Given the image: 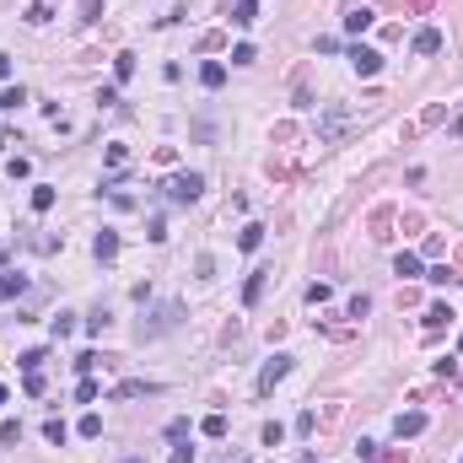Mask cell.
Returning a JSON list of instances; mask_svg holds the SVG:
<instances>
[{"mask_svg":"<svg viewBox=\"0 0 463 463\" xmlns=\"http://www.w3.org/2000/svg\"><path fill=\"white\" fill-rule=\"evenodd\" d=\"M345 130H350V108H345V102H329V108L318 113V141L323 146H340Z\"/></svg>","mask_w":463,"mask_h":463,"instance_id":"obj_1","label":"cell"},{"mask_svg":"<svg viewBox=\"0 0 463 463\" xmlns=\"http://www.w3.org/2000/svg\"><path fill=\"white\" fill-rule=\"evenodd\" d=\"M200 189H205L200 173H173V178H167V200H173V205H194V200H200Z\"/></svg>","mask_w":463,"mask_h":463,"instance_id":"obj_2","label":"cell"},{"mask_svg":"<svg viewBox=\"0 0 463 463\" xmlns=\"http://www.w3.org/2000/svg\"><path fill=\"white\" fill-rule=\"evenodd\" d=\"M178 318H183V307H178V302L157 307V313H151V323L141 318V340H157V334H167V329H178Z\"/></svg>","mask_w":463,"mask_h":463,"instance_id":"obj_3","label":"cell"},{"mask_svg":"<svg viewBox=\"0 0 463 463\" xmlns=\"http://www.w3.org/2000/svg\"><path fill=\"white\" fill-rule=\"evenodd\" d=\"M350 65H356V76H377V70H383V54L366 49V43H356V49H350Z\"/></svg>","mask_w":463,"mask_h":463,"instance_id":"obj_4","label":"cell"},{"mask_svg":"<svg viewBox=\"0 0 463 463\" xmlns=\"http://www.w3.org/2000/svg\"><path fill=\"white\" fill-rule=\"evenodd\" d=\"M421 431H425V415H421V409H404V415H393V437H399V442L421 437Z\"/></svg>","mask_w":463,"mask_h":463,"instance_id":"obj_5","label":"cell"},{"mask_svg":"<svg viewBox=\"0 0 463 463\" xmlns=\"http://www.w3.org/2000/svg\"><path fill=\"white\" fill-rule=\"evenodd\" d=\"M285 372H291V356H275V361H264V372H259V393H275V383H281Z\"/></svg>","mask_w":463,"mask_h":463,"instance_id":"obj_6","label":"cell"},{"mask_svg":"<svg viewBox=\"0 0 463 463\" xmlns=\"http://www.w3.org/2000/svg\"><path fill=\"white\" fill-rule=\"evenodd\" d=\"M425 334H442V329H447V323H453V307H447V302H431V307H425Z\"/></svg>","mask_w":463,"mask_h":463,"instance_id":"obj_7","label":"cell"},{"mask_svg":"<svg viewBox=\"0 0 463 463\" xmlns=\"http://www.w3.org/2000/svg\"><path fill=\"white\" fill-rule=\"evenodd\" d=\"M200 81H205V92H221V86H226V65L221 60H205L200 65Z\"/></svg>","mask_w":463,"mask_h":463,"instance_id":"obj_8","label":"cell"},{"mask_svg":"<svg viewBox=\"0 0 463 463\" xmlns=\"http://www.w3.org/2000/svg\"><path fill=\"white\" fill-rule=\"evenodd\" d=\"M22 22H27V27H43V22H54V0H33V6L22 11Z\"/></svg>","mask_w":463,"mask_h":463,"instance_id":"obj_9","label":"cell"},{"mask_svg":"<svg viewBox=\"0 0 463 463\" xmlns=\"http://www.w3.org/2000/svg\"><path fill=\"white\" fill-rule=\"evenodd\" d=\"M264 281H269V269H253V275H248V285H242V302H248V307L264 297Z\"/></svg>","mask_w":463,"mask_h":463,"instance_id":"obj_10","label":"cell"},{"mask_svg":"<svg viewBox=\"0 0 463 463\" xmlns=\"http://www.w3.org/2000/svg\"><path fill=\"white\" fill-rule=\"evenodd\" d=\"M0 297H11V302L27 297V275H17V269H11V275H0Z\"/></svg>","mask_w":463,"mask_h":463,"instance_id":"obj_11","label":"cell"},{"mask_svg":"<svg viewBox=\"0 0 463 463\" xmlns=\"http://www.w3.org/2000/svg\"><path fill=\"white\" fill-rule=\"evenodd\" d=\"M437 49H442V33L437 27H421L415 33V54H437Z\"/></svg>","mask_w":463,"mask_h":463,"instance_id":"obj_12","label":"cell"},{"mask_svg":"<svg viewBox=\"0 0 463 463\" xmlns=\"http://www.w3.org/2000/svg\"><path fill=\"white\" fill-rule=\"evenodd\" d=\"M232 22H237V27H253V22H259V0H237V6H232Z\"/></svg>","mask_w":463,"mask_h":463,"instance_id":"obj_13","label":"cell"},{"mask_svg":"<svg viewBox=\"0 0 463 463\" xmlns=\"http://www.w3.org/2000/svg\"><path fill=\"white\" fill-rule=\"evenodd\" d=\"M259 242H264V226H259V221H248V226L237 232V248H242V253H253Z\"/></svg>","mask_w":463,"mask_h":463,"instance_id":"obj_14","label":"cell"},{"mask_svg":"<svg viewBox=\"0 0 463 463\" xmlns=\"http://www.w3.org/2000/svg\"><path fill=\"white\" fill-rule=\"evenodd\" d=\"M442 119H447V108H442V102H431V108H425L421 119H415V135H421V130H437Z\"/></svg>","mask_w":463,"mask_h":463,"instance_id":"obj_15","label":"cell"},{"mask_svg":"<svg viewBox=\"0 0 463 463\" xmlns=\"http://www.w3.org/2000/svg\"><path fill=\"white\" fill-rule=\"evenodd\" d=\"M92 253H97V259L108 264L113 253H119V237H113V232H97V242H92Z\"/></svg>","mask_w":463,"mask_h":463,"instance_id":"obj_16","label":"cell"},{"mask_svg":"<svg viewBox=\"0 0 463 463\" xmlns=\"http://www.w3.org/2000/svg\"><path fill=\"white\" fill-rule=\"evenodd\" d=\"M393 275H399V281L421 275V253H399V259H393Z\"/></svg>","mask_w":463,"mask_h":463,"instance_id":"obj_17","label":"cell"},{"mask_svg":"<svg viewBox=\"0 0 463 463\" xmlns=\"http://www.w3.org/2000/svg\"><path fill=\"white\" fill-rule=\"evenodd\" d=\"M372 22H377V11H350V17H345V33H366V27H372Z\"/></svg>","mask_w":463,"mask_h":463,"instance_id":"obj_18","label":"cell"},{"mask_svg":"<svg viewBox=\"0 0 463 463\" xmlns=\"http://www.w3.org/2000/svg\"><path fill=\"white\" fill-rule=\"evenodd\" d=\"M388 226H393V210H388V205H383V210H372V237H377V242H383V237H393Z\"/></svg>","mask_w":463,"mask_h":463,"instance_id":"obj_19","label":"cell"},{"mask_svg":"<svg viewBox=\"0 0 463 463\" xmlns=\"http://www.w3.org/2000/svg\"><path fill=\"white\" fill-rule=\"evenodd\" d=\"M113 393H119V399H141V393H157V383H141V377H130V383H119Z\"/></svg>","mask_w":463,"mask_h":463,"instance_id":"obj_20","label":"cell"},{"mask_svg":"<svg viewBox=\"0 0 463 463\" xmlns=\"http://www.w3.org/2000/svg\"><path fill=\"white\" fill-rule=\"evenodd\" d=\"M200 431L210 437V442H221V437H226V415H205V421H200Z\"/></svg>","mask_w":463,"mask_h":463,"instance_id":"obj_21","label":"cell"},{"mask_svg":"<svg viewBox=\"0 0 463 463\" xmlns=\"http://www.w3.org/2000/svg\"><path fill=\"white\" fill-rule=\"evenodd\" d=\"M33 210H54V189H49V183H38V189H33Z\"/></svg>","mask_w":463,"mask_h":463,"instance_id":"obj_22","label":"cell"},{"mask_svg":"<svg viewBox=\"0 0 463 463\" xmlns=\"http://www.w3.org/2000/svg\"><path fill=\"white\" fill-rule=\"evenodd\" d=\"M259 437H264V447H281V442H285V425H281V421H264Z\"/></svg>","mask_w":463,"mask_h":463,"instance_id":"obj_23","label":"cell"},{"mask_svg":"<svg viewBox=\"0 0 463 463\" xmlns=\"http://www.w3.org/2000/svg\"><path fill=\"white\" fill-rule=\"evenodd\" d=\"M329 297H334V285H323V281H313V285H307V302H313V307H323Z\"/></svg>","mask_w":463,"mask_h":463,"instance_id":"obj_24","label":"cell"},{"mask_svg":"<svg viewBox=\"0 0 463 463\" xmlns=\"http://www.w3.org/2000/svg\"><path fill=\"white\" fill-rule=\"evenodd\" d=\"M113 76H119V81L135 76V54H113Z\"/></svg>","mask_w":463,"mask_h":463,"instance_id":"obj_25","label":"cell"},{"mask_svg":"<svg viewBox=\"0 0 463 463\" xmlns=\"http://www.w3.org/2000/svg\"><path fill=\"white\" fill-rule=\"evenodd\" d=\"M43 437H49L54 447H65V437H70V431H65V421H43Z\"/></svg>","mask_w":463,"mask_h":463,"instance_id":"obj_26","label":"cell"},{"mask_svg":"<svg viewBox=\"0 0 463 463\" xmlns=\"http://www.w3.org/2000/svg\"><path fill=\"white\" fill-rule=\"evenodd\" d=\"M0 442L17 447V442H22V425H17V421H6V425H0Z\"/></svg>","mask_w":463,"mask_h":463,"instance_id":"obj_27","label":"cell"},{"mask_svg":"<svg viewBox=\"0 0 463 463\" xmlns=\"http://www.w3.org/2000/svg\"><path fill=\"white\" fill-rule=\"evenodd\" d=\"M259 60V54H253V43H237V49H232V65H253Z\"/></svg>","mask_w":463,"mask_h":463,"instance_id":"obj_28","label":"cell"},{"mask_svg":"<svg viewBox=\"0 0 463 463\" xmlns=\"http://www.w3.org/2000/svg\"><path fill=\"white\" fill-rule=\"evenodd\" d=\"M81 437H102V415H81Z\"/></svg>","mask_w":463,"mask_h":463,"instance_id":"obj_29","label":"cell"},{"mask_svg":"<svg viewBox=\"0 0 463 463\" xmlns=\"http://www.w3.org/2000/svg\"><path fill=\"white\" fill-rule=\"evenodd\" d=\"M22 102H27V92H22V86H6V97H0V108H22Z\"/></svg>","mask_w":463,"mask_h":463,"instance_id":"obj_30","label":"cell"},{"mask_svg":"<svg viewBox=\"0 0 463 463\" xmlns=\"http://www.w3.org/2000/svg\"><path fill=\"white\" fill-rule=\"evenodd\" d=\"M108 323H113L108 313H92V318H86V334H108Z\"/></svg>","mask_w":463,"mask_h":463,"instance_id":"obj_31","label":"cell"},{"mask_svg":"<svg viewBox=\"0 0 463 463\" xmlns=\"http://www.w3.org/2000/svg\"><path fill=\"white\" fill-rule=\"evenodd\" d=\"M43 361H49V356H43V350H22V366H27V372H38Z\"/></svg>","mask_w":463,"mask_h":463,"instance_id":"obj_32","label":"cell"},{"mask_svg":"<svg viewBox=\"0 0 463 463\" xmlns=\"http://www.w3.org/2000/svg\"><path fill=\"white\" fill-rule=\"evenodd\" d=\"M76 399H81V404H92V399H97V383H92V377H81V388H76Z\"/></svg>","mask_w":463,"mask_h":463,"instance_id":"obj_33","label":"cell"},{"mask_svg":"<svg viewBox=\"0 0 463 463\" xmlns=\"http://www.w3.org/2000/svg\"><path fill=\"white\" fill-rule=\"evenodd\" d=\"M70 329H76V318H70V313H60V318H54V340H65Z\"/></svg>","mask_w":463,"mask_h":463,"instance_id":"obj_34","label":"cell"},{"mask_svg":"<svg viewBox=\"0 0 463 463\" xmlns=\"http://www.w3.org/2000/svg\"><path fill=\"white\" fill-rule=\"evenodd\" d=\"M313 425H318V415H313V409H302V415H297V431H302V437H313Z\"/></svg>","mask_w":463,"mask_h":463,"instance_id":"obj_35","label":"cell"},{"mask_svg":"<svg viewBox=\"0 0 463 463\" xmlns=\"http://www.w3.org/2000/svg\"><path fill=\"white\" fill-rule=\"evenodd\" d=\"M146 237H151V242H162V237H167V221H162V216H151V226H146Z\"/></svg>","mask_w":463,"mask_h":463,"instance_id":"obj_36","label":"cell"},{"mask_svg":"<svg viewBox=\"0 0 463 463\" xmlns=\"http://www.w3.org/2000/svg\"><path fill=\"white\" fill-rule=\"evenodd\" d=\"M356 458H361V463H377L383 453H377V442H361V447H356Z\"/></svg>","mask_w":463,"mask_h":463,"instance_id":"obj_37","label":"cell"},{"mask_svg":"<svg viewBox=\"0 0 463 463\" xmlns=\"http://www.w3.org/2000/svg\"><path fill=\"white\" fill-rule=\"evenodd\" d=\"M167 463H194V447H173V458Z\"/></svg>","mask_w":463,"mask_h":463,"instance_id":"obj_38","label":"cell"},{"mask_svg":"<svg viewBox=\"0 0 463 463\" xmlns=\"http://www.w3.org/2000/svg\"><path fill=\"white\" fill-rule=\"evenodd\" d=\"M81 11H86V22H97V11H102V0H81Z\"/></svg>","mask_w":463,"mask_h":463,"instance_id":"obj_39","label":"cell"},{"mask_svg":"<svg viewBox=\"0 0 463 463\" xmlns=\"http://www.w3.org/2000/svg\"><path fill=\"white\" fill-rule=\"evenodd\" d=\"M11 76V54H0V81Z\"/></svg>","mask_w":463,"mask_h":463,"instance_id":"obj_40","label":"cell"},{"mask_svg":"<svg viewBox=\"0 0 463 463\" xmlns=\"http://www.w3.org/2000/svg\"><path fill=\"white\" fill-rule=\"evenodd\" d=\"M0 409H6V383H0Z\"/></svg>","mask_w":463,"mask_h":463,"instance_id":"obj_41","label":"cell"},{"mask_svg":"<svg viewBox=\"0 0 463 463\" xmlns=\"http://www.w3.org/2000/svg\"><path fill=\"white\" fill-rule=\"evenodd\" d=\"M232 463H248V453H237V458H232Z\"/></svg>","mask_w":463,"mask_h":463,"instance_id":"obj_42","label":"cell"},{"mask_svg":"<svg viewBox=\"0 0 463 463\" xmlns=\"http://www.w3.org/2000/svg\"><path fill=\"white\" fill-rule=\"evenodd\" d=\"M124 463H146V458H124Z\"/></svg>","mask_w":463,"mask_h":463,"instance_id":"obj_43","label":"cell"},{"mask_svg":"<svg viewBox=\"0 0 463 463\" xmlns=\"http://www.w3.org/2000/svg\"><path fill=\"white\" fill-rule=\"evenodd\" d=\"M383 6H393V0H383Z\"/></svg>","mask_w":463,"mask_h":463,"instance_id":"obj_44","label":"cell"}]
</instances>
